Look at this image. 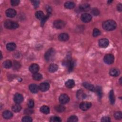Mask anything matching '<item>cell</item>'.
Masks as SVG:
<instances>
[{"instance_id":"6da1fadb","label":"cell","mask_w":122,"mask_h":122,"mask_svg":"<svg viewBox=\"0 0 122 122\" xmlns=\"http://www.w3.org/2000/svg\"><path fill=\"white\" fill-rule=\"evenodd\" d=\"M117 26L116 23L113 20H107L104 22L103 24V28L107 31H111L115 30Z\"/></svg>"},{"instance_id":"7a4b0ae2","label":"cell","mask_w":122,"mask_h":122,"mask_svg":"<svg viewBox=\"0 0 122 122\" xmlns=\"http://www.w3.org/2000/svg\"><path fill=\"white\" fill-rule=\"evenodd\" d=\"M55 51L53 48L49 49L45 54V59L47 62H51L52 61L55 56Z\"/></svg>"},{"instance_id":"3957f363","label":"cell","mask_w":122,"mask_h":122,"mask_svg":"<svg viewBox=\"0 0 122 122\" xmlns=\"http://www.w3.org/2000/svg\"><path fill=\"white\" fill-rule=\"evenodd\" d=\"M4 27L8 29H15L19 27V24L15 22L7 20L4 23Z\"/></svg>"},{"instance_id":"277c9868","label":"cell","mask_w":122,"mask_h":122,"mask_svg":"<svg viewBox=\"0 0 122 122\" xmlns=\"http://www.w3.org/2000/svg\"><path fill=\"white\" fill-rule=\"evenodd\" d=\"M115 60L114 56L112 54H107L105 55L104 58V63L108 64H112Z\"/></svg>"},{"instance_id":"5b68a950","label":"cell","mask_w":122,"mask_h":122,"mask_svg":"<svg viewBox=\"0 0 122 122\" xmlns=\"http://www.w3.org/2000/svg\"><path fill=\"white\" fill-rule=\"evenodd\" d=\"M53 25L55 28L58 29H61L64 28L65 25V22L62 20H58L53 22Z\"/></svg>"},{"instance_id":"8992f818","label":"cell","mask_w":122,"mask_h":122,"mask_svg":"<svg viewBox=\"0 0 122 122\" xmlns=\"http://www.w3.org/2000/svg\"><path fill=\"white\" fill-rule=\"evenodd\" d=\"M59 100L61 104H66L68 103L70 101V98L66 94H62L59 97Z\"/></svg>"},{"instance_id":"52a82bcc","label":"cell","mask_w":122,"mask_h":122,"mask_svg":"<svg viewBox=\"0 0 122 122\" xmlns=\"http://www.w3.org/2000/svg\"><path fill=\"white\" fill-rule=\"evenodd\" d=\"M92 19V17L91 15L88 13H84L81 15V19L83 22L87 23L90 22Z\"/></svg>"},{"instance_id":"ba28073f","label":"cell","mask_w":122,"mask_h":122,"mask_svg":"<svg viewBox=\"0 0 122 122\" xmlns=\"http://www.w3.org/2000/svg\"><path fill=\"white\" fill-rule=\"evenodd\" d=\"M91 106H92V104L90 102H82V103H81L80 104L79 107L81 110L85 111L88 110L91 107Z\"/></svg>"},{"instance_id":"9c48e42d","label":"cell","mask_w":122,"mask_h":122,"mask_svg":"<svg viewBox=\"0 0 122 122\" xmlns=\"http://www.w3.org/2000/svg\"><path fill=\"white\" fill-rule=\"evenodd\" d=\"M6 15L9 18L15 17L17 14L16 11L13 9H9L6 11Z\"/></svg>"},{"instance_id":"30bf717a","label":"cell","mask_w":122,"mask_h":122,"mask_svg":"<svg viewBox=\"0 0 122 122\" xmlns=\"http://www.w3.org/2000/svg\"><path fill=\"white\" fill-rule=\"evenodd\" d=\"M109 44V40L107 39H102L99 41V45L101 48H106Z\"/></svg>"},{"instance_id":"8fae6325","label":"cell","mask_w":122,"mask_h":122,"mask_svg":"<svg viewBox=\"0 0 122 122\" xmlns=\"http://www.w3.org/2000/svg\"><path fill=\"white\" fill-rule=\"evenodd\" d=\"M40 69L39 66L36 63H33L29 67V71L33 74L37 73Z\"/></svg>"},{"instance_id":"7c38bea8","label":"cell","mask_w":122,"mask_h":122,"mask_svg":"<svg viewBox=\"0 0 122 122\" xmlns=\"http://www.w3.org/2000/svg\"><path fill=\"white\" fill-rule=\"evenodd\" d=\"M13 99L15 103L20 104L23 101V97L21 94L17 93L15 95Z\"/></svg>"},{"instance_id":"4fadbf2b","label":"cell","mask_w":122,"mask_h":122,"mask_svg":"<svg viewBox=\"0 0 122 122\" xmlns=\"http://www.w3.org/2000/svg\"><path fill=\"white\" fill-rule=\"evenodd\" d=\"M39 88V89L42 92H44L48 91L49 89L50 85L48 83H43L40 85Z\"/></svg>"},{"instance_id":"5bb4252c","label":"cell","mask_w":122,"mask_h":122,"mask_svg":"<svg viewBox=\"0 0 122 122\" xmlns=\"http://www.w3.org/2000/svg\"><path fill=\"white\" fill-rule=\"evenodd\" d=\"M76 96L79 100H83L85 98L86 95L82 90H80L77 92Z\"/></svg>"},{"instance_id":"9a60e30c","label":"cell","mask_w":122,"mask_h":122,"mask_svg":"<svg viewBox=\"0 0 122 122\" xmlns=\"http://www.w3.org/2000/svg\"><path fill=\"white\" fill-rule=\"evenodd\" d=\"M58 39L61 41H67L69 39V36L67 33H63L59 35Z\"/></svg>"},{"instance_id":"2e32d148","label":"cell","mask_w":122,"mask_h":122,"mask_svg":"<svg viewBox=\"0 0 122 122\" xmlns=\"http://www.w3.org/2000/svg\"><path fill=\"white\" fill-rule=\"evenodd\" d=\"M58 66L55 63L51 64L49 67V71L52 73H53L57 71Z\"/></svg>"},{"instance_id":"e0dca14e","label":"cell","mask_w":122,"mask_h":122,"mask_svg":"<svg viewBox=\"0 0 122 122\" xmlns=\"http://www.w3.org/2000/svg\"><path fill=\"white\" fill-rule=\"evenodd\" d=\"M120 71L116 68H112L110 70L109 74L113 77H117L120 74Z\"/></svg>"},{"instance_id":"ac0fdd59","label":"cell","mask_w":122,"mask_h":122,"mask_svg":"<svg viewBox=\"0 0 122 122\" xmlns=\"http://www.w3.org/2000/svg\"><path fill=\"white\" fill-rule=\"evenodd\" d=\"M3 116L5 119H9L13 116V114L11 111L6 110L3 112Z\"/></svg>"},{"instance_id":"d6986e66","label":"cell","mask_w":122,"mask_h":122,"mask_svg":"<svg viewBox=\"0 0 122 122\" xmlns=\"http://www.w3.org/2000/svg\"><path fill=\"white\" fill-rule=\"evenodd\" d=\"M39 87L35 84H31L29 86V90L30 91L33 93H36L38 92L39 91Z\"/></svg>"},{"instance_id":"ffe728a7","label":"cell","mask_w":122,"mask_h":122,"mask_svg":"<svg viewBox=\"0 0 122 122\" xmlns=\"http://www.w3.org/2000/svg\"><path fill=\"white\" fill-rule=\"evenodd\" d=\"M75 85L74 81L72 79H69L65 83V86L68 88H73Z\"/></svg>"},{"instance_id":"44dd1931","label":"cell","mask_w":122,"mask_h":122,"mask_svg":"<svg viewBox=\"0 0 122 122\" xmlns=\"http://www.w3.org/2000/svg\"><path fill=\"white\" fill-rule=\"evenodd\" d=\"M16 48V45L15 43H10L6 45V48L9 51H14Z\"/></svg>"},{"instance_id":"7402d4cb","label":"cell","mask_w":122,"mask_h":122,"mask_svg":"<svg viewBox=\"0 0 122 122\" xmlns=\"http://www.w3.org/2000/svg\"><path fill=\"white\" fill-rule=\"evenodd\" d=\"M75 4L73 2H67L64 4V7L66 9H72L74 8L75 7Z\"/></svg>"},{"instance_id":"603a6c76","label":"cell","mask_w":122,"mask_h":122,"mask_svg":"<svg viewBox=\"0 0 122 122\" xmlns=\"http://www.w3.org/2000/svg\"><path fill=\"white\" fill-rule=\"evenodd\" d=\"M40 111L44 114L47 115L50 113V108L48 106L43 105L40 108Z\"/></svg>"},{"instance_id":"cb8c5ba5","label":"cell","mask_w":122,"mask_h":122,"mask_svg":"<svg viewBox=\"0 0 122 122\" xmlns=\"http://www.w3.org/2000/svg\"><path fill=\"white\" fill-rule=\"evenodd\" d=\"M109 100H110V103L112 104H114L115 103V96L114 92V91L113 90L110 91V92H109Z\"/></svg>"},{"instance_id":"d4e9b609","label":"cell","mask_w":122,"mask_h":122,"mask_svg":"<svg viewBox=\"0 0 122 122\" xmlns=\"http://www.w3.org/2000/svg\"><path fill=\"white\" fill-rule=\"evenodd\" d=\"M22 109V107L19 104H16L12 106V110L13 112L15 113L19 112Z\"/></svg>"},{"instance_id":"484cf974","label":"cell","mask_w":122,"mask_h":122,"mask_svg":"<svg viewBox=\"0 0 122 122\" xmlns=\"http://www.w3.org/2000/svg\"><path fill=\"white\" fill-rule=\"evenodd\" d=\"M83 86L87 89H88L92 91H94L95 87H94V86L92 85L89 83H87V82L84 83Z\"/></svg>"},{"instance_id":"4316f807","label":"cell","mask_w":122,"mask_h":122,"mask_svg":"<svg viewBox=\"0 0 122 122\" xmlns=\"http://www.w3.org/2000/svg\"><path fill=\"white\" fill-rule=\"evenodd\" d=\"M90 5L88 4H81L80 6V10L83 11H88L90 10Z\"/></svg>"},{"instance_id":"83f0119b","label":"cell","mask_w":122,"mask_h":122,"mask_svg":"<svg viewBox=\"0 0 122 122\" xmlns=\"http://www.w3.org/2000/svg\"><path fill=\"white\" fill-rule=\"evenodd\" d=\"M35 16L39 20H42L45 16V15L44 14V13L41 11H37L36 13H35Z\"/></svg>"},{"instance_id":"f1b7e54d","label":"cell","mask_w":122,"mask_h":122,"mask_svg":"<svg viewBox=\"0 0 122 122\" xmlns=\"http://www.w3.org/2000/svg\"><path fill=\"white\" fill-rule=\"evenodd\" d=\"M94 91L96 92L99 98H101L102 97V95H103L102 88L100 86H97L96 88H95Z\"/></svg>"},{"instance_id":"f546056e","label":"cell","mask_w":122,"mask_h":122,"mask_svg":"<svg viewBox=\"0 0 122 122\" xmlns=\"http://www.w3.org/2000/svg\"><path fill=\"white\" fill-rule=\"evenodd\" d=\"M12 62L10 60H6L3 63V66L6 69H9L12 66Z\"/></svg>"},{"instance_id":"4dcf8cb0","label":"cell","mask_w":122,"mask_h":122,"mask_svg":"<svg viewBox=\"0 0 122 122\" xmlns=\"http://www.w3.org/2000/svg\"><path fill=\"white\" fill-rule=\"evenodd\" d=\"M33 78L35 81H40L43 78V76L41 74L37 73L35 74H33Z\"/></svg>"},{"instance_id":"1f68e13d","label":"cell","mask_w":122,"mask_h":122,"mask_svg":"<svg viewBox=\"0 0 122 122\" xmlns=\"http://www.w3.org/2000/svg\"><path fill=\"white\" fill-rule=\"evenodd\" d=\"M55 109L56 110V111H57L58 112H60V113L63 112L65 110V107L63 106L60 105L56 106L55 107Z\"/></svg>"},{"instance_id":"d6a6232c","label":"cell","mask_w":122,"mask_h":122,"mask_svg":"<svg viewBox=\"0 0 122 122\" xmlns=\"http://www.w3.org/2000/svg\"><path fill=\"white\" fill-rule=\"evenodd\" d=\"M50 121L51 122H60L62 120L58 116H52L51 118Z\"/></svg>"},{"instance_id":"836d02e7","label":"cell","mask_w":122,"mask_h":122,"mask_svg":"<svg viewBox=\"0 0 122 122\" xmlns=\"http://www.w3.org/2000/svg\"><path fill=\"white\" fill-rule=\"evenodd\" d=\"M78 121V117L75 115L71 116L68 119V122H76Z\"/></svg>"},{"instance_id":"e575fe53","label":"cell","mask_w":122,"mask_h":122,"mask_svg":"<svg viewBox=\"0 0 122 122\" xmlns=\"http://www.w3.org/2000/svg\"><path fill=\"white\" fill-rule=\"evenodd\" d=\"M91 13L94 16H98L99 15L100 12L99 11L97 8H94L92 10Z\"/></svg>"},{"instance_id":"d590c367","label":"cell","mask_w":122,"mask_h":122,"mask_svg":"<svg viewBox=\"0 0 122 122\" xmlns=\"http://www.w3.org/2000/svg\"><path fill=\"white\" fill-rule=\"evenodd\" d=\"M114 116L116 120H121L122 118V113L121 112H117L114 114Z\"/></svg>"},{"instance_id":"8d00e7d4","label":"cell","mask_w":122,"mask_h":122,"mask_svg":"<svg viewBox=\"0 0 122 122\" xmlns=\"http://www.w3.org/2000/svg\"><path fill=\"white\" fill-rule=\"evenodd\" d=\"M100 34H101V32L99 29H98L97 28H95L93 30L92 35L94 37H97V36L100 35Z\"/></svg>"},{"instance_id":"74e56055","label":"cell","mask_w":122,"mask_h":122,"mask_svg":"<svg viewBox=\"0 0 122 122\" xmlns=\"http://www.w3.org/2000/svg\"><path fill=\"white\" fill-rule=\"evenodd\" d=\"M22 121L24 122H31L33 121L32 118L29 116H25L22 118Z\"/></svg>"},{"instance_id":"f35d334b","label":"cell","mask_w":122,"mask_h":122,"mask_svg":"<svg viewBox=\"0 0 122 122\" xmlns=\"http://www.w3.org/2000/svg\"><path fill=\"white\" fill-rule=\"evenodd\" d=\"M49 15H50V14H48V15H47L45 16L44 17L42 20V22H41V25L42 26H43L44 24V23L47 21L48 18L49 17Z\"/></svg>"},{"instance_id":"ab89813d","label":"cell","mask_w":122,"mask_h":122,"mask_svg":"<svg viewBox=\"0 0 122 122\" xmlns=\"http://www.w3.org/2000/svg\"><path fill=\"white\" fill-rule=\"evenodd\" d=\"M28 105L30 108H33L34 105V102L33 100L32 99L29 100L28 102Z\"/></svg>"},{"instance_id":"60d3db41","label":"cell","mask_w":122,"mask_h":122,"mask_svg":"<svg viewBox=\"0 0 122 122\" xmlns=\"http://www.w3.org/2000/svg\"><path fill=\"white\" fill-rule=\"evenodd\" d=\"M11 3L12 6H17L19 4L20 1H19V0H11Z\"/></svg>"},{"instance_id":"b9f144b4","label":"cell","mask_w":122,"mask_h":122,"mask_svg":"<svg viewBox=\"0 0 122 122\" xmlns=\"http://www.w3.org/2000/svg\"><path fill=\"white\" fill-rule=\"evenodd\" d=\"M101 121L102 122H110L111 121V119L110 118V117H108V116H104V117H102V118L101 119Z\"/></svg>"},{"instance_id":"7bdbcfd3","label":"cell","mask_w":122,"mask_h":122,"mask_svg":"<svg viewBox=\"0 0 122 122\" xmlns=\"http://www.w3.org/2000/svg\"><path fill=\"white\" fill-rule=\"evenodd\" d=\"M32 3H33L34 7L36 8L37 7H38L39 5V4H40V2L39 1H32Z\"/></svg>"},{"instance_id":"ee69618b","label":"cell","mask_w":122,"mask_h":122,"mask_svg":"<svg viewBox=\"0 0 122 122\" xmlns=\"http://www.w3.org/2000/svg\"><path fill=\"white\" fill-rule=\"evenodd\" d=\"M33 113V111L32 110L30 109H26L25 110V114H27V115H31Z\"/></svg>"},{"instance_id":"f6af8a7d","label":"cell","mask_w":122,"mask_h":122,"mask_svg":"<svg viewBox=\"0 0 122 122\" xmlns=\"http://www.w3.org/2000/svg\"><path fill=\"white\" fill-rule=\"evenodd\" d=\"M13 66H14V69H18V68L17 67V66L19 67V68H20V64L18 63V62H14V64H13Z\"/></svg>"},{"instance_id":"bcb514c9","label":"cell","mask_w":122,"mask_h":122,"mask_svg":"<svg viewBox=\"0 0 122 122\" xmlns=\"http://www.w3.org/2000/svg\"><path fill=\"white\" fill-rule=\"evenodd\" d=\"M117 10L121 12L122 10V6L121 4H119L117 5Z\"/></svg>"},{"instance_id":"7dc6e473","label":"cell","mask_w":122,"mask_h":122,"mask_svg":"<svg viewBox=\"0 0 122 122\" xmlns=\"http://www.w3.org/2000/svg\"><path fill=\"white\" fill-rule=\"evenodd\" d=\"M112 2H113L112 1H108V3H111Z\"/></svg>"}]
</instances>
